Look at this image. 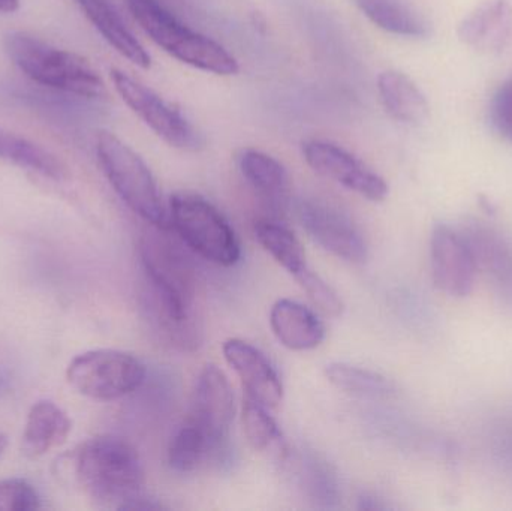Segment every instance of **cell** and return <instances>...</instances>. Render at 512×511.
Listing matches in <instances>:
<instances>
[{"mask_svg": "<svg viewBox=\"0 0 512 511\" xmlns=\"http://www.w3.org/2000/svg\"><path fill=\"white\" fill-rule=\"evenodd\" d=\"M3 47L12 63L35 83L80 98L101 99L107 95L98 72L78 54L20 30L6 33Z\"/></svg>", "mask_w": 512, "mask_h": 511, "instance_id": "cell-3", "label": "cell"}, {"mask_svg": "<svg viewBox=\"0 0 512 511\" xmlns=\"http://www.w3.org/2000/svg\"><path fill=\"white\" fill-rule=\"evenodd\" d=\"M255 236L259 245L292 276L307 267L306 252L292 231L277 222L262 219L255 224Z\"/></svg>", "mask_w": 512, "mask_h": 511, "instance_id": "cell-26", "label": "cell"}, {"mask_svg": "<svg viewBox=\"0 0 512 511\" xmlns=\"http://www.w3.org/2000/svg\"><path fill=\"white\" fill-rule=\"evenodd\" d=\"M222 351L228 365L239 375L246 396L268 410H276L283 399V384L265 354L249 342L236 338L228 339Z\"/></svg>", "mask_w": 512, "mask_h": 511, "instance_id": "cell-13", "label": "cell"}, {"mask_svg": "<svg viewBox=\"0 0 512 511\" xmlns=\"http://www.w3.org/2000/svg\"><path fill=\"white\" fill-rule=\"evenodd\" d=\"M430 269L433 284L454 299H465L475 284L474 258L463 234L438 224L430 237Z\"/></svg>", "mask_w": 512, "mask_h": 511, "instance_id": "cell-12", "label": "cell"}, {"mask_svg": "<svg viewBox=\"0 0 512 511\" xmlns=\"http://www.w3.org/2000/svg\"><path fill=\"white\" fill-rule=\"evenodd\" d=\"M242 422L246 438H248L252 449L276 459L280 464L288 461L289 455H291L288 444L267 407L249 396H245Z\"/></svg>", "mask_w": 512, "mask_h": 511, "instance_id": "cell-22", "label": "cell"}, {"mask_svg": "<svg viewBox=\"0 0 512 511\" xmlns=\"http://www.w3.org/2000/svg\"><path fill=\"white\" fill-rule=\"evenodd\" d=\"M81 11L89 18L90 23L104 36L105 41L123 57L147 69L152 65L149 53L144 50L131 30L126 27L125 21L120 17L119 11L111 0H77Z\"/></svg>", "mask_w": 512, "mask_h": 511, "instance_id": "cell-19", "label": "cell"}, {"mask_svg": "<svg viewBox=\"0 0 512 511\" xmlns=\"http://www.w3.org/2000/svg\"><path fill=\"white\" fill-rule=\"evenodd\" d=\"M170 228L150 225L140 237V258L146 273L155 326L179 347L189 350L200 344L195 320L197 272L183 249L168 236Z\"/></svg>", "mask_w": 512, "mask_h": 511, "instance_id": "cell-1", "label": "cell"}, {"mask_svg": "<svg viewBox=\"0 0 512 511\" xmlns=\"http://www.w3.org/2000/svg\"><path fill=\"white\" fill-rule=\"evenodd\" d=\"M240 173L258 197L274 212H285L291 200V177L273 156L255 149H243L237 156Z\"/></svg>", "mask_w": 512, "mask_h": 511, "instance_id": "cell-16", "label": "cell"}, {"mask_svg": "<svg viewBox=\"0 0 512 511\" xmlns=\"http://www.w3.org/2000/svg\"><path fill=\"white\" fill-rule=\"evenodd\" d=\"M303 156L309 167L325 179L376 203L387 198L388 185L384 177L343 147L324 140L304 141Z\"/></svg>", "mask_w": 512, "mask_h": 511, "instance_id": "cell-11", "label": "cell"}, {"mask_svg": "<svg viewBox=\"0 0 512 511\" xmlns=\"http://www.w3.org/2000/svg\"><path fill=\"white\" fill-rule=\"evenodd\" d=\"M360 11L379 29L405 38H426L430 23L409 0H354Z\"/></svg>", "mask_w": 512, "mask_h": 511, "instance_id": "cell-21", "label": "cell"}, {"mask_svg": "<svg viewBox=\"0 0 512 511\" xmlns=\"http://www.w3.org/2000/svg\"><path fill=\"white\" fill-rule=\"evenodd\" d=\"M298 482L304 494L319 509H334L339 504L342 495L336 473L315 452L303 453L298 458Z\"/></svg>", "mask_w": 512, "mask_h": 511, "instance_id": "cell-23", "label": "cell"}, {"mask_svg": "<svg viewBox=\"0 0 512 511\" xmlns=\"http://www.w3.org/2000/svg\"><path fill=\"white\" fill-rule=\"evenodd\" d=\"M170 227L204 260L222 267L239 263V237L224 215L203 195L179 191L171 195Z\"/></svg>", "mask_w": 512, "mask_h": 511, "instance_id": "cell-6", "label": "cell"}, {"mask_svg": "<svg viewBox=\"0 0 512 511\" xmlns=\"http://www.w3.org/2000/svg\"><path fill=\"white\" fill-rule=\"evenodd\" d=\"M41 507L38 491L27 480H0V511H35Z\"/></svg>", "mask_w": 512, "mask_h": 511, "instance_id": "cell-29", "label": "cell"}, {"mask_svg": "<svg viewBox=\"0 0 512 511\" xmlns=\"http://www.w3.org/2000/svg\"><path fill=\"white\" fill-rule=\"evenodd\" d=\"M270 327L277 341L292 351L315 350L325 339V326L318 315L291 299L274 303Z\"/></svg>", "mask_w": 512, "mask_h": 511, "instance_id": "cell-17", "label": "cell"}, {"mask_svg": "<svg viewBox=\"0 0 512 511\" xmlns=\"http://www.w3.org/2000/svg\"><path fill=\"white\" fill-rule=\"evenodd\" d=\"M129 12L155 44L186 65L216 75H236L239 63L221 44L180 23L158 0H126Z\"/></svg>", "mask_w": 512, "mask_h": 511, "instance_id": "cell-4", "label": "cell"}, {"mask_svg": "<svg viewBox=\"0 0 512 511\" xmlns=\"http://www.w3.org/2000/svg\"><path fill=\"white\" fill-rule=\"evenodd\" d=\"M72 459L78 485L101 506L123 510L129 501L144 494L143 462L123 438H90L75 450Z\"/></svg>", "mask_w": 512, "mask_h": 511, "instance_id": "cell-2", "label": "cell"}, {"mask_svg": "<svg viewBox=\"0 0 512 511\" xmlns=\"http://www.w3.org/2000/svg\"><path fill=\"white\" fill-rule=\"evenodd\" d=\"M325 375L340 392L357 398L385 399L396 393V387L384 375L348 363H330Z\"/></svg>", "mask_w": 512, "mask_h": 511, "instance_id": "cell-25", "label": "cell"}, {"mask_svg": "<svg viewBox=\"0 0 512 511\" xmlns=\"http://www.w3.org/2000/svg\"><path fill=\"white\" fill-rule=\"evenodd\" d=\"M297 215L310 239L322 249L349 263L366 261V239L339 207L319 198H306L298 201Z\"/></svg>", "mask_w": 512, "mask_h": 511, "instance_id": "cell-10", "label": "cell"}, {"mask_svg": "<svg viewBox=\"0 0 512 511\" xmlns=\"http://www.w3.org/2000/svg\"><path fill=\"white\" fill-rule=\"evenodd\" d=\"M357 509L366 511H382L388 510L390 507H388L381 498L376 497V495L361 494L360 497H358Z\"/></svg>", "mask_w": 512, "mask_h": 511, "instance_id": "cell-31", "label": "cell"}, {"mask_svg": "<svg viewBox=\"0 0 512 511\" xmlns=\"http://www.w3.org/2000/svg\"><path fill=\"white\" fill-rule=\"evenodd\" d=\"M96 155L108 182L132 212L153 227L171 228L158 183L138 153L116 135L102 131L96 137Z\"/></svg>", "mask_w": 512, "mask_h": 511, "instance_id": "cell-5", "label": "cell"}, {"mask_svg": "<svg viewBox=\"0 0 512 511\" xmlns=\"http://www.w3.org/2000/svg\"><path fill=\"white\" fill-rule=\"evenodd\" d=\"M490 123L499 137L512 143V75L493 96Z\"/></svg>", "mask_w": 512, "mask_h": 511, "instance_id": "cell-30", "label": "cell"}, {"mask_svg": "<svg viewBox=\"0 0 512 511\" xmlns=\"http://www.w3.org/2000/svg\"><path fill=\"white\" fill-rule=\"evenodd\" d=\"M304 293L309 297L312 305L325 317L337 318L342 315L343 302L339 294L328 285L318 273L309 269V266L295 276Z\"/></svg>", "mask_w": 512, "mask_h": 511, "instance_id": "cell-28", "label": "cell"}, {"mask_svg": "<svg viewBox=\"0 0 512 511\" xmlns=\"http://www.w3.org/2000/svg\"><path fill=\"white\" fill-rule=\"evenodd\" d=\"M212 446L209 438L191 420L177 429L168 446L167 459L171 470L179 474H188L197 470L204 459L210 458Z\"/></svg>", "mask_w": 512, "mask_h": 511, "instance_id": "cell-27", "label": "cell"}, {"mask_svg": "<svg viewBox=\"0 0 512 511\" xmlns=\"http://www.w3.org/2000/svg\"><path fill=\"white\" fill-rule=\"evenodd\" d=\"M234 413V393L227 375L216 365L204 366L195 383L188 419L209 438L210 458L219 464L230 456Z\"/></svg>", "mask_w": 512, "mask_h": 511, "instance_id": "cell-9", "label": "cell"}, {"mask_svg": "<svg viewBox=\"0 0 512 511\" xmlns=\"http://www.w3.org/2000/svg\"><path fill=\"white\" fill-rule=\"evenodd\" d=\"M6 446H8V438H6L5 434L0 432V456H2L3 452H5Z\"/></svg>", "mask_w": 512, "mask_h": 511, "instance_id": "cell-34", "label": "cell"}, {"mask_svg": "<svg viewBox=\"0 0 512 511\" xmlns=\"http://www.w3.org/2000/svg\"><path fill=\"white\" fill-rule=\"evenodd\" d=\"M71 429V419L62 408L50 401L36 402L27 416L21 452L26 458H41L65 444Z\"/></svg>", "mask_w": 512, "mask_h": 511, "instance_id": "cell-18", "label": "cell"}, {"mask_svg": "<svg viewBox=\"0 0 512 511\" xmlns=\"http://www.w3.org/2000/svg\"><path fill=\"white\" fill-rule=\"evenodd\" d=\"M379 96L391 119L405 125L426 122L430 107L420 87L399 71H385L378 78Z\"/></svg>", "mask_w": 512, "mask_h": 511, "instance_id": "cell-20", "label": "cell"}, {"mask_svg": "<svg viewBox=\"0 0 512 511\" xmlns=\"http://www.w3.org/2000/svg\"><path fill=\"white\" fill-rule=\"evenodd\" d=\"M477 272L484 273L505 302L512 305V243L492 227L475 222L463 231Z\"/></svg>", "mask_w": 512, "mask_h": 511, "instance_id": "cell-15", "label": "cell"}, {"mask_svg": "<svg viewBox=\"0 0 512 511\" xmlns=\"http://www.w3.org/2000/svg\"><path fill=\"white\" fill-rule=\"evenodd\" d=\"M0 159L48 179L60 180L66 174L62 162L48 150L3 129H0Z\"/></svg>", "mask_w": 512, "mask_h": 511, "instance_id": "cell-24", "label": "cell"}, {"mask_svg": "<svg viewBox=\"0 0 512 511\" xmlns=\"http://www.w3.org/2000/svg\"><path fill=\"white\" fill-rule=\"evenodd\" d=\"M66 378L80 395L96 401H114L140 389L146 368L125 351L93 350L69 363Z\"/></svg>", "mask_w": 512, "mask_h": 511, "instance_id": "cell-7", "label": "cell"}, {"mask_svg": "<svg viewBox=\"0 0 512 511\" xmlns=\"http://www.w3.org/2000/svg\"><path fill=\"white\" fill-rule=\"evenodd\" d=\"M11 384L12 378L9 372L5 371V369H0V398L8 395L9 390H11Z\"/></svg>", "mask_w": 512, "mask_h": 511, "instance_id": "cell-32", "label": "cell"}, {"mask_svg": "<svg viewBox=\"0 0 512 511\" xmlns=\"http://www.w3.org/2000/svg\"><path fill=\"white\" fill-rule=\"evenodd\" d=\"M111 80L125 104L165 143L186 152H200L206 147L203 132L179 107L120 69H111Z\"/></svg>", "mask_w": 512, "mask_h": 511, "instance_id": "cell-8", "label": "cell"}, {"mask_svg": "<svg viewBox=\"0 0 512 511\" xmlns=\"http://www.w3.org/2000/svg\"><path fill=\"white\" fill-rule=\"evenodd\" d=\"M20 8V0H0V14H12Z\"/></svg>", "mask_w": 512, "mask_h": 511, "instance_id": "cell-33", "label": "cell"}, {"mask_svg": "<svg viewBox=\"0 0 512 511\" xmlns=\"http://www.w3.org/2000/svg\"><path fill=\"white\" fill-rule=\"evenodd\" d=\"M466 47L483 54H501L512 42V6L508 0H486L475 6L457 29Z\"/></svg>", "mask_w": 512, "mask_h": 511, "instance_id": "cell-14", "label": "cell"}]
</instances>
